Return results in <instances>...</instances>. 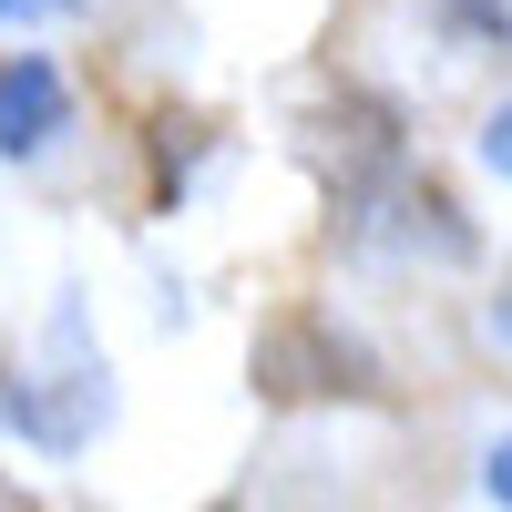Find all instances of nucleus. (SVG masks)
<instances>
[{
	"instance_id": "20e7f679",
	"label": "nucleus",
	"mask_w": 512,
	"mask_h": 512,
	"mask_svg": "<svg viewBox=\"0 0 512 512\" xmlns=\"http://www.w3.org/2000/svg\"><path fill=\"white\" fill-rule=\"evenodd\" d=\"M72 134V82L52 52H0V164H41Z\"/></svg>"
},
{
	"instance_id": "1a4fd4ad",
	"label": "nucleus",
	"mask_w": 512,
	"mask_h": 512,
	"mask_svg": "<svg viewBox=\"0 0 512 512\" xmlns=\"http://www.w3.org/2000/svg\"><path fill=\"white\" fill-rule=\"evenodd\" d=\"M492 338H502V349H512V297H492Z\"/></svg>"
},
{
	"instance_id": "423d86ee",
	"label": "nucleus",
	"mask_w": 512,
	"mask_h": 512,
	"mask_svg": "<svg viewBox=\"0 0 512 512\" xmlns=\"http://www.w3.org/2000/svg\"><path fill=\"white\" fill-rule=\"evenodd\" d=\"M482 164H492V175H502V185H512V103H502V113H492V123H482Z\"/></svg>"
},
{
	"instance_id": "0eeeda50",
	"label": "nucleus",
	"mask_w": 512,
	"mask_h": 512,
	"mask_svg": "<svg viewBox=\"0 0 512 512\" xmlns=\"http://www.w3.org/2000/svg\"><path fill=\"white\" fill-rule=\"evenodd\" d=\"M482 492L512 512V441H492V461H482Z\"/></svg>"
},
{
	"instance_id": "39448f33",
	"label": "nucleus",
	"mask_w": 512,
	"mask_h": 512,
	"mask_svg": "<svg viewBox=\"0 0 512 512\" xmlns=\"http://www.w3.org/2000/svg\"><path fill=\"white\" fill-rule=\"evenodd\" d=\"M431 21L461 52H512V0H431Z\"/></svg>"
},
{
	"instance_id": "9b49d317",
	"label": "nucleus",
	"mask_w": 512,
	"mask_h": 512,
	"mask_svg": "<svg viewBox=\"0 0 512 512\" xmlns=\"http://www.w3.org/2000/svg\"><path fill=\"white\" fill-rule=\"evenodd\" d=\"M0 400H11V369H0Z\"/></svg>"
},
{
	"instance_id": "f03ea898",
	"label": "nucleus",
	"mask_w": 512,
	"mask_h": 512,
	"mask_svg": "<svg viewBox=\"0 0 512 512\" xmlns=\"http://www.w3.org/2000/svg\"><path fill=\"white\" fill-rule=\"evenodd\" d=\"M103 410H113L103 349H82V308H62V318H52V369H41V379H11L0 431H21L31 451H82V441L103 431Z\"/></svg>"
},
{
	"instance_id": "9d476101",
	"label": "nucleus",
	"mask_w": 512,
	"mask_h": 512,
	"mask_svg": "<svg viewBox=\"0 0 512 512\" xmlns=\"http://www.w3.org/2000/svg\"><path fill=\"white\" fill-rule=\"evenodd\" d=\"M0 512H41V502H31V492H21V482H0Z\"/></svg>"
},
{
	"instance_id": "f257e3e1",
	"label": "nucleus",
	"mask_w": 512,
	"mask_h": 512,
	"mask_svg": "<svg viewBox=\"0 0 512 512\" xmlns=\"http://www.w3.org/2000/svg\"><path fill=\"white\" fill-rule=\"evenodd\" d=\"M338 226H349V246H369V256H431V267H472L482 256L472 216H461L451 185L420 175V164H390V175L349 185L338 195Z\"/></svg>"
},
{
	"instance_id": "6e6552de",
	"label": "nucleus",
	"mask_w": 512,
	"mask_h": 512,
	"mask_svg": "<svg viewBox=\"0 0 512 512\" xmlns=\"http://www.w3.org/2000/svg\"><path fill=\"white\" fill-rule=\"evenodd\" d=\"M62 11V0H0V31H11V21H52Z\"/></svg>"
},
{
	"instance_id": "7ed1b4c3",
	"label": "nucleus",
	"mask_w": 512,
	"mask_h": 512,
	"mask_svg": "<svg viewBox=\"0 0 512 512\" xmlns=\"http://www.w3.org/2000/svg\"><path fill=\"white\" fill-rule=\"evenodd\" d=\"M256 390H277V400H379V359L338 318H277L256 338Z\"/></svg>"
}]
</instances>
